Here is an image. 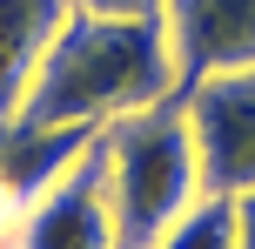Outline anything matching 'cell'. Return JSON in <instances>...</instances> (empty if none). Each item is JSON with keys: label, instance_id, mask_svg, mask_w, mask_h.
Instances as JSON below:
<instances>
[{"label": "cell", "instance_id": "1", "mask_svg": "<svg viewBox=\"0 0 255 249\" xmlns=\"http://www.w3.org/2000/svg\"><path fill=\"white\" fill-rule=\"evenodd\" d=\"M168 94H175V61H168L161 20H101V13L74 7V20L47 47L13 121H27V128H67V121L108 128V121L141 115Z\"/></svg>", "mask_w": 255, "mask_h": 249}, {"label": "cell", "instance_id": "2", "mask_svg": "<svg viewBox=\"0 0 255 249\" xmlns=\"http://www.w3.org/2000/svg\"><path fill=\"white\" fill-rule=\"evenodd\" d=\"M101 155H108V209H115V249H154L168 229L181 223L202 175H195V142L181 121V94L121 115L101 128Z\"/></svg>", "mask_w": 255, "mask_h": 249}, {"label": "cell", "instance_id": "3", "mask_svg": "<svg viewBox=\"0 0 255 249\" xmlns=\"http://www.w3.org/2000/svg\"><path fill=\"white\" fill-rule=\"evenodd\" d=\"M181 121H188L195 175H202L208 196L255 189V67L181 88Z\"/></svg>", "mask_w": 255, "mask_h": 249}, {"label": "cell", "instance_id": "4", "mask_svg": "<svg viewBox=\"0 0 255 249\" xmlns=\"http://www.w3.org/2000/svg\"><path fill=\"white\" fill-rule=\"evenodd\" d=\"M13 249H115V209H108V155L101 135L88 142V155L61 175L54 189H40L27 202Z\"/></svg>", "mask_w": 255, "mask_h": 249}, {"label": "cell", "instance_id": "5", "mask_svg": "<svg viewBox=\"0 0 255 249\" xmlns=\"http://www.w3.org/2000/svg\"><path fill=\"white\" fill-rule=\"evenodd\" d=\"M161 27L175 61V94L208 74L255 67V0H168Z\"/></svg>", "mask_w": 255, "mask_h": 249}, {"label": "cell", "instance_id": "6", "mask_svg": "<svg viewBox=\"0 0 255 249\" xmlns=\"http://www.w3.org/2000/svg\"><path fill=\"white\" fill-rule=\"evenodd\" d=\"M74 20V0H0V121L20 115L47 47Z\"/></svg>", "mask_w": 255, "mask_h": 249}, {"label": "cell", "instance_id": "7", "mask_svg": "<svg viewBox=\"0 0 255 249\" xmlns=\"http://www.w3.org/2000/svg\"><path fill=\"white\" fill-rule=\"evenodd\" d=\"M154 249H235V196H195Z\"/></svg>", "mask_w": 255, "mask_h": 249}, {"label": "cell", "instance_id": "8", "mask_svg": "<svg viewBox=\"0 0 255 249\" xmlns=\"http://www.w3.org/2000/svg\"><path fill=\"white\" fill-rule=\"evenodd\" d=\"M81 13H101V20H161L168 0H74Z\"/></svg>", "mask_w": 255, "mask_h": 249}, {"label": "cell", "instance_id": "9", "mask_svg": "<svg viewBox=\"0 0 255 249\" xmlns=\"http://www.w3.org/2000/svg\"><path fill=\"white\" fill-rule=\"evenodd\" d=\"M235 249H255V189L235 196Z\"/></svg>", "mask_w": 255, "mask_h": 249}, {"label": "cell", "instance_id": "10", "mask_svg": "<svg viewBox=\"0 0 255 249\" xmlns=\"http://www.w3.org/2000/svg\"><path fill=\"white\" fill-rule=\"evenodd\" d=\"M0 249H13V243H0Z\"/></svg>", "mask_w": 255, "mask_h": 249}]
</instances>
